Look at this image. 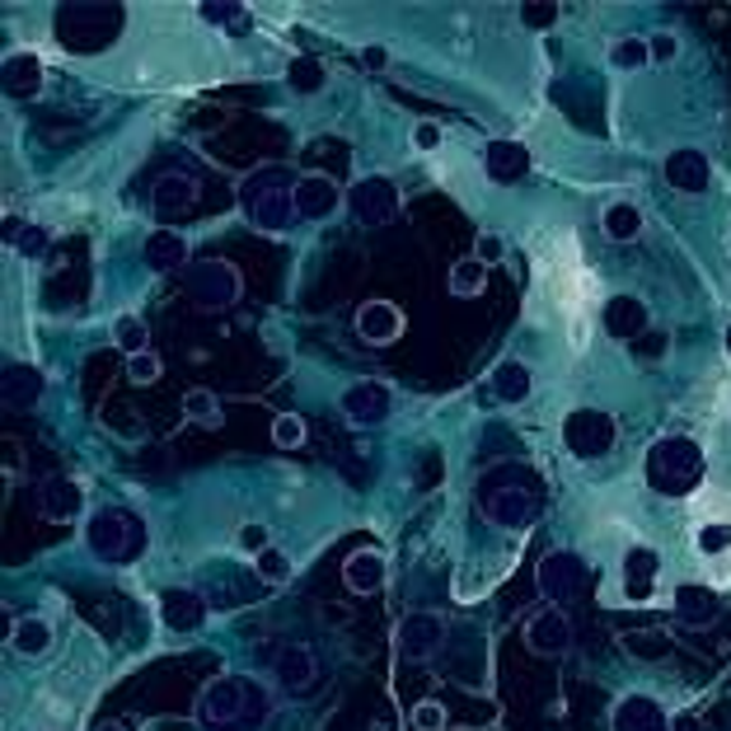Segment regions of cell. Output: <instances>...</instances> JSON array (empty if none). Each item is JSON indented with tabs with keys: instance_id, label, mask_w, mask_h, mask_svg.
I'll list each match as a JSON object with an SVG mask.
<instances>
[{
	"instance_id": "cell-41",
	"label": "cell",
	"mask_w": 731,
	"mask_h": 731,
	"mask_svg": "<svg viewBox=\"0 0 731 731\" xmlns=\"http://www.w3.org/2000/svg\"><path fill=\"white\" fill-rule=\"evenodd\" d=\"M272 446H282V450L305 446V417H295V413L277 417V423H272Z\"/></svg>"
},
{
	"instance_id": "cell-27",
	"label": "cell",
	"mask_w": 731,
	"mask_h": 731,
	"mask_svg": "<svg viewBox=\"0 0 731 731\" xmlns=\"http://www.w3.org/2000/svg\"><path fill=\"white\" fill-rule=\"evenodd\" d=\"M160 614L169 629H197L202 619H207V596L202 590H165L160 596Z\"/></svg>"
},
{
	"instance_id": "cell-2",
	"label": "cell",
	"mask_w": 731,
	"mask_h": 731,
	"mask_svg": "<svg viewBox=\"0 0 731 731\" xmlns=\"http://www.w3.org/2000/svg\"><path fill=\"white\" fill-rule=\"evenodd\" d=\"M202 731H258L268 722V694L248 680H211L197 698Z\"/></svg>"
},
{
	"instance_id": "cell-5",
	"label": "cell",
	"mask_w": 731,
	"mask_h": 731,
	"mask_svg": "<svg viewBox=\"0 0 731 731\" xmlns=\"http://www.w3.org/2000/svg\"><path fill=\"white\" fill-rule=\"evenodd\" d=\"M240 202L258 230H287L295 221V183L282 169H258V174H248L240 188Z\"/></svg>"
},
{
	"instance_id": "cell-17",
	"label": "cell",
	"mask_w": 731,
	"mask_h": 731,
	"mask_svg": "<svg viewBox=\"0 0 731 731\" xmlns=\"http://www.w3.org/2000/svg\"><path fill=\"white\" fill-rule=\"evenodd\" d=\"M338 202H342V193L329 174L295 179V216H301V221H324V216L338 211Z\"/></svg>"
},
{
	"instance_id": "cell-19",
	"label": "cell",
	"mask_w": 731,
	"mask_h": 731,
	"mask_svg": "<svg viewBox=\"0 0 731 731\" xmlns=\"http://www.w3.org/2000/svg\"><path fill=\"white\" fill-rule=\"evenodd\" d=\"M600 324H605V333H610V338H619V342H637V338L647 333V305L637 301V295H614V301L605 305Z\"/></svg>"
},
{
	"instance_id": "cell-10",
	"label": "cell",
	"mask_w": 731,
	"mask_h": 731,
	"mask_svg": "<svg viewBox=\"0 0 731 731\" xmlns=\"http://www.w3.org/2000/svg\"><path fill=\"white\" fill-rule=\"evenodd\" d=\"M399 207H403V197L390 179H362L352 188V211H356V221H366V226H390L399 221Z\"/></svg>"
},
{
	"instance_id": "cell-52",
	"label": "cell",
	"mask_w": 731,
	"mask_h": 731,
	"mask_svg": "<svg viewBox=\"0 0 731 731\" xmlns=\"http://www.w3.org/2000/svg\"><path fill=\"white\" fill-rule=\"evenodd\" d=\"M362 66L366 71H385V66H390V52H385V48H366L362 52Z\"/></svg>"
},
{
	"instance_id": "cell-45",
	"label": "cell",
	"mask_w": 731,
	"mask_h": 731,
	"mask_svg": "<svg viewBox=\"0 0 731 731\" xmlns=\"http://www.w3.org/2000/svg\"><path fill=\"white\" fill-rule=\"evenodd\" d=\"M698 549H704V553L731 549V525H704V531H698Z\"/></svg>"
},
{
	"instance_id": "cell-33",
	"label": "cell",
	"mask_w": 731,
	"mask_h": 731,
	"mask_svg": "<svg viewBox=\"0 0 731 731\" xmlns=\"http://www.w3.org/2000/svg\"><path fill=\"white\" fill-rule=\"evenodd\" d=\"M600 226H605V235H610V240L624 244V240H637V230H643V211H637L633 202H614V207H605Z\"/></svg>"
},
{
	"instance_id": "cell-35",
	"label": "cell",
	"mask_w": 731,
	"mask_h": 731,
	"mask_svg": "<svg viewBox=\"0 0 731 731\" xmlns=\"http://www.w3.org/2000/svg\"><path fill=\"white\" fill-rule=\"evenodd\" d=\"M324 81H329V75H324L319 57H295L287 66V85L295 89V95H319Z\"/></svg>"
},
{
	"instance_id": "cell-54",
	"label": "cell",
	"mask_w": 731,
	"mask_h": 731,
	"mask_svg": "<svg viewBox=\"0 0 731 731\" xmlns=\"http://www.w3.org/2000/svg\"><path fill=\"white\" fill-rule=\"evenodd\" d=\"M722 342H727V356H731V329H727V338H722Z\"/></svg>"
},
{
	"instance_id": "cell-30",
	"label": "cell",
	"mask_w": 731,
	"mask_h": 731,
	"mask_svg": "<svg viewBox=\"0 0 731 731\" xmlns=\"http://www.w3.org/2000/svg\"><path fill=\"white\" fill-rule=\"evenodd\" d=\"M10 647L20 651V657H42V651L52 647V624H48V619H38V614L14 619V624H10Z\"/></svg>"
},
{
	"instance_id": "cell-21",
	"label": "cell",
	"mask_w": 731,
	"mask_h": 731,
	"mask_svg": "<svg viewBox=\"0 0 731 731\" xmlns=\"http://www.w3.org/2000/svg\"><path fill=\"white\" fill-rule=\"evenodd\" d=\"M197 193H202V183L193 179V174H160L155 179V188H150V202H155V216H183L197 202Z\"/></svg>"
},
{
	"instance_id": "cell-43",
	"label": "cell",
	"mask_w": 731,
	"mask_h": 731,
	"mask_svg": "<svg viewBox=\"0 0 731 731\" xmlns=\"http://www.w3.org/2000/svg\"><path fill=\"white\" fill-rule=\"evenodd\" d=\"M240 549L254 553V558L268 553V549H272V531H268L263 521H244V525H240Z\"/></svg>"
},
{
	"instance_id": "cell-38",
	"label": "cell",
	"mask_w": 731,
	"mask_h": 731,
	"mask_svg": "<svg viewBox=\"0 0 731 731\" xmlns=\"http://www.w3.org/2000/svg\"><path fill=\"white\" fill-rule=\"evenodd\" d=\"M207 24H221V28H230V38H240V34H248V10L244 5H202L197 10Z\"/></svg>"
},
{
	"instance_id": "cell-46",
	"label": "cell",
	"mask_w": 731,
	"mask_h": 731,
	"mask_svg": "<svg viewBox=\"0 0 731 731\" xmlns=\"http://www.w3.org/2000/svg\"><path fill=\"white\" fill-rule=\"evenodd\" d=\"M14 244H20L24 258H42V254H48V230L28 226V230H20V240H14Z\"/></svg>"
},
{
	"instance_id": "cell-16",
	"label": "cell",
	"mask_w": 731,
	"mask_h": 731,
	"mask_svg": "<svg viewBox=\"0 0 731 731\" xmlns=\"http://www.w3.org/2000/svg\"><path fill=\"white\" fill-rule=\"evenodd\" d=\"M272 671H277V684H282L287 694H305V690H315V684H319V661H315V651L301 647V643H291V647L277 651Z\"/></svg>"
},
{
	"instance_id": "cell-28",
	"label": "cell",
	"mask_w": 731,
	"mask_h": 731,
	"mask_svg": "<svg viewBox=\"0 0 731 731\" xmlns=\"http://www.w3.org/2000/svg\"><path fill=\"white\" fill-rule=\"evenodd\" d=\"M657 568H661V558L651 553V549H629V553H624V596H629L633 605L651 600V582H657Z\"/></svg>"
},
{
	"instance_id": "cell-1",
	"label": "cell",
	"mask_w": 731,
	"mask_h": 731,
	"mask_svg": "<svg viewBox=\"0 0 731 731\" xmlns=\"http://www.w3.org/2000/svg\"><path fill=\"white\" fill-rule=\"evenodd\" d=\"M478 502H484L488 521H497L502 531H525V525L539 521V478L521 464H497L484 474Z\"/></svg>"
},
{
	"instance_id": "cell-50",
	"label": "cell",
	"mask_w": 731,
	"mask_h": 731,
	"mask_svg": "<svg viewBox=\"0 0 731 731\" xmlns=\"http://www.w3.org/2000/svg\"><path fill=\"white\" fill-rule=\"evenodd\" d=\"M413 146L417 150H437L441 146V127H437V122H417V127H413Z\"/></svg>"
},
{
	"instance_id": "cell-47",
	"label": "cell",
	"mask_w": 731,
	"mask_h": 731,
	"mask_svg": "<svg viewBox=\"0 0 731 731\" xmlns=\"http://www.w3.org/2000/svg\"><path fill=\"white\" fill-rule=\"evenodd\" d=\"M474 258L484 263V268H488V263H502V258H507V240H502V235H478Z\"/></svg>"
},
{
	"instance_id": "cell-14",
	"label": "cell",
	"mask_w": 731,
	"mask_h": 731,
	"mask_svg": "<svg viewBox=\"0 0 731 731\" xmlns=\"http://www.w3.org/2000/svg\"><path fill=\"white\" fill-rule=\"evenodd\" d=\"M403 333V309L390 301H366L356 309V338L370 342V348H390Z\"/></svg>"
},
{
	"instance_id": "cell-48",
	"label": "cell",
	"mask_w": 731,
	"mask_h": 731,
	"mask_svg": "<svg viewBox=\"0 0 731 731\" xmlns=\"http://www.w3.org/2000/svg\"><path fill=\"white\" fill-rule=\"evenodd\" d=\"M647 48H651V61H657V66H666V61L680 57V38H675V34H657V38L647 42Z\"/></svg>"
},
{
	"instance_id": "cell-15",
	"label": "cell",
	"mask_w": 731,
	"mask_h": 731,
	"mask_svg": "<svg viewBox=\"0 0 731 731\" xmlns=\"http://www.w3.org/2000/svg\"><path fill=\"white\" fill-rule=\"evenodd\" d=\"M661 174H666V183H671L675 193H708L712 165H708L704 150H671V155H666V165H661Z\"/></svg>"
},
{
	"instance_id": "cell-9",
	"label": "cell",
	"mask_w": 731,
	"mask_h": 731,
	"mask_svg": "<svg viewBox=\"0 0 731 731\" xmlns=\"http://www.w3.org/2000/svg\"><path fill=\"white\" fill-rule=\"evenodd\" d=\"M535 586H539V596H549L553 605L577 600V590L586 586V563H582L577 553L553 549L549 558H539V568H535Z\"/></svg>"
},
{
	"instance_id": "cell-12",
	"label": "cell",
	"mask_w": 731,
	"mask_h": 731,
	"mask_svg": "<svg viewBox=\"0 0 731 731\" xmlns=\"http://www.w3.org/2000/svg\"><path fill=\"white\" fill-rule=\"evenodd\" d=\"M338 409L348 413V423H356V427H376V423H385V417H390V390H385V385H376V380H356V385H348V390H342Z\"/></svg>"
},
{
	"instance_id": "cell-39",
	"label": "cell",
	"mask_w": 731,
	"mask_h": 731,
	"mask_svg": "<svg viewBox=\"0 0 731 731\" xmlns=\"http://www.w3.org/2000/svg\"><path fill=\"white\" fill-rule=\"evenodd\" d=\"M254 572H258V582H272V586H282V582L291 577V558H287V553L272 544L268 553H258V558H254Z\"/></svg>"
},
{
	"instance_id": "cell-20",
	"label": "cell",
	"mask_w": 731,
	"mask_h": 731,
	"mask_svg": "<svg viewBox=\"0 0 731 731\" xmlns=\"http://www.w3.org/2000/svg\"><path fill=\"white\" fill-rule=\"evenodd\" d=\"M441 643H446V624H441L437 614H409V619H403V629H399V647H403V657L427 661Z\"/></svg>"
},
{
	"instance_id": "cell-11",
	"label": "cell",
	"mask_w": 731,
	"mask_h": 731,
	"mask_svg": "<svg viewBox=\"0 0 731 731\" xmlns=\"http://www.w3.org/2000/svg\"><path fill=\"white\" fill-rule=\"evenodd\" d=\"M525 647L539 651V657H563L572 647V619L558 610V605L531 614V624H525Z\"/></svg>"
},
{
	"instance_id": "cell-51",
	"label": "cell",
	"mask_w": 731,
	"mask_h": 731,
	"mask_svg": "<svg viewBox=\"0 0 731 731\" xmlns=\"http://www.w3.org/2000/svg\"><path fill=\"white\" fill-rule=\"evenodd\" d=\"M633 352L637 356H661L666 352V333H643V338L633 342Z\"/></svg>"
},
{
	"instance_id": "cell-23",
	"label": "cell",
	"mask_w": 731,
	"mask_h": 731,
	"mask_svg": "<svg viewBox=\"0 0 731 731\" xmlns=\"http://www.w3.org/2000/svg\"><path fill=\"white\" fill-rule=\"evenodd\" d=\"M385 577H390V563H385V553H376V549H356L348 563H342V582H348V590H356V596L380 590Z\"/></svg>"
},
{
	"instance_id": "cell-4",
	"label": "cell",
	"mask_w": 731,
	"mask_h": 731,
	"mask_svg": "<svg viewBox=\"0 0 731 731\" xmlns=\"http://www.w3.org/2000/svg\"><path fill=\"white\" fill-rule=\"evenodd\" d=\"M704 478V450L690 437H661L647 455V484L661 497H690Z\"/></svg>"
},
{
	"instance_id": "cell-31",
	"label": "cell",
	"mask_w": 731,
	"mask_h": 731,
	"mask_svg": "<svg viewBox=\"0 0 731 731\" xmlns=\"http://www.w3.org/2000/svg\"><path fill=\"white\" fill-rule=\"evenodd\" d=\"M619 647H624L633 661H666L671 657V637H666L661 629H633V633L619 637Z\"/></svg>"
},
{
	"instance_id": "cell-36",
	"label": "cell",
	"mask_w": 731,
	"mask_h": 731,
	"mask_svg": "<svg viewBox=\"0 0 731 731\" xmlns=\"http://www.w3.org/2000/svg\"><path fill=\"white\" fill-rule=\"evenodd\" d=\"M183 417L197 423V427H207V431H216V427H221V403H216L211 390H188V394H183Z\"/></svg>"
},
{
	"instance_id": "cell-49",
	"label": "cell",
	"mask_w": 731,
	"mask_h": 731,
	"mask_svg": "<svg viewBox=\"0 0 731 731\" xmlns=\"http://www.w3.org/2000/svg\"><path fill=\"white\" fill-rule=\"evenodd\" d=\"M521 20L531 24V28H553L558 24V5H525Z\"/></svg>"
},
{
	"instance_id": "cell-53",
	"label": "cell",
	"mask_w": 731,
	"mask_h": 731,
	"mask_svg": "<svg viewBox=\"0 0 731 731\" xmlns=\"http://www.w3.org/2000/svg\"><path fill=\"white\" fill-rule=\"evenodd\" d=\"M95 731H127V722H118V718H108V722H99Z\"/></svg>"
},
{
	"instance_id": "cell-26",
	"label": "cell",
	"mask_w": 731,
	"mask_h": 731,
	"mask_svg": "<svg viewBox=\"0 0 731 731\" xmlns=\"http://www.w3.org/2000/svg\"><path fill=\"white\" fill-rule=\"evenodd\" d=\"M142 258L150 272H179V268H188V240L174 235V230H155L142 248Z\"/></svg>"
},
{
	"instance_id": "cell-40",
	"label": "cell",
	"mask_w": 731,
	"mask_h": 731,
	"mask_svg": "<svg viewBox=\"0 0 731 731\" xmlns=\"http://www.w3.org/2000/svg\"><path fill=\"white\" fill-rule=\"evenodd\" d=\"M118 348L127 352V356L150 352V342H146V324H142V319H132V315H122V319H118Z\"/></svg>"
},
{
	"instance_id": "cell-34",
	"label": "cell",
	"mask_w": 731,
	"mask_h": 731,
	"mask_svg": "<svg viewBox=\"0 0 731 731\" xmlns=\"http://www.w3.org/2000/svg\"><path fill=\"white\" fill-rule=\"evenodd\" d=\"M488 287V268L478 258H464L450 268V295H460V301H470V295H484Z\"/></svg>"
},
{
	"instance_id": "cell-8",
	"label": "cell",
	"mask_w": 731,
	"mask_h": 731,
	"mask_svg": "<svg viewBox=\"0 0 731 731\" xmlns=\"http://www.w3.org/2000/svg\"><path fill=\"white\" fill-rule=\"evenodd\" d=\"M563 441H568V450H572L577 460H600V455H610V450H614V417H610V413H600V409H577V413H568Z\"/></svg>"
},
{
	"instance_id": "cell-7",
	"label": "cell",
	"mask_w": 731,
	"mask_h": 731,
	"mask_svg": "<svg viewBox=\"0 0 731 731\" xmlns=\"http://www.w3.org/2000/svg\"><path fill=\"white\" fill-rule=\"evenodd\" d=\"M183 291H188L193 309H202V315H221V309H230L240 301L244 282L230 263L207 258V263H193V268L183 272Z\"/></svg>"
},
{
	"instance_id": "cell-3",
	"label": "cell",
	"mask_w": 731,
	"mask_h": 731,
	"mask_svg": "<svg viewBox=\"0 0 731 731\" xmlns=\"http://www.w3.org/2000/svg\"><path fill=\"white\" fill-rule=\"evenodd\" d=\"M122 24H127V10L122 5H61L57 20H52V34L66 52H81V57H95L103 48H113L122 38Z\"/></svg>"
},
{
	"instance_id": "cell-42",
	"label": "cell",
	"mask_w": 731,
	"mask_h": 731,
	"mask_svg": "<svg viewBox=\"0 0 731 731\" xmlns=\"http://www.w3.org/2000/svg\"><path fill=\"white\" fill-rule=\"evenodd\" d=\"M165 376V362L155 352H142V356H127V380L132 385H155Z\"/></svg>"
},
{
	"instance_id": "cell-24",
	"label": "cell",
	"mask_w": 731,
	"mask_h": 731,
	"mask_svg": "<svg viewBox=\"0 0 731 731\" xmlns=\"http://www.w3.org/2000/svg\"><path fill=\"white\" fill-rule=\"evenodd\" d=\"M0 85H5V95H10V99H38V89H42V61H38L34 52H14V57H5Z\"/></svg>"
},
{
	"instance_id": "cell-13",
	"label": "cell",
	"mask_w": 731,
	"mask_h": 731,
	"mask_svg": "<svg viewBox=\"0 0 731 731\" xmlns=\"http://www.w3.org/2000/svg\"><path fill=\"white\" fill-rule=\"evenodd\" d=\"M38 511H42V521H52V525H66L81 516V507H85V492L81 484H71L66 474H52V478H42L38 484Z\"/></svg>"
},
{
	"instance_id": "cell-25",
	"label": "cell",
	"mask_w": 731,
	"mask_h": 731,
	"mask_svg": "<svg viewBox=\"0 0 731 731\" xmlns=\"http://www.w3.org/2000/svg\"><path fill=\"white\" fill-rule=\"evenodd\" d=\"M614 731H666V712L657 698L629 694V698H619V708H614Z\"/></svg>"
},
{
	"instance_id": "cell-18",
	"label": "cell",
	"mask_w": 731,
	"mask_h": 731,
	"mask_svg": "<svg viewBox=\"0 0 731 731\" xmlns=\"http://www.w3.org/2000/svg\"><path fill=\"white\" fill-rule=\"evenodd\" d=\"M42 370L28 366V362H10L5 370H0V403L5 409H34V403L42 399Z\"/></svg>"
},
{
	"instance_id": "cell-6",
	"label": "cell",
	"mask_w": 731,
	"mask_h": 731,
	"mask_svg": "<svg viewBox=\"0 0 731 731\" xmlns=\"http://www.w3.org/2000/svg\"><path fill=\"white\" fill-rule=\"evenodd\" d=\"M89 549H95L103 563H132L146 549V521L127 507H103L95 521H89Z\"/></svg>"
},
{
	"instance_id": "cell-29",
	"label": "cell",
	"mask_w": 731,
	"mask_h": 731,
	"mask_svg": "<svg viewBox=\"0 0 731 731\" xmlns=\"http://www.w3.org/2000/svg\"><path fill=\"white\" fill-rule=\"evenodd\" d=\"M675 614L684 619V624H708V619L722 614V600H718V590L684 582V586L675 590Z\"/></svg>"
},
{
	"instance_id": "cell-22",
	"label": "cell",
	"mask_w": 731,
	"mask_h": 731,
	"mask_svg": "<svg viewBox=\"0 0 731 731\" xmlns=\"http://www.w3.org/2000/svg\"><path fill=\"white\" fill-rule=\"evenodd\" d=\"M484 165H488L492 183H521L525 174H531V150H525L521 142H511V136H497L484 155Z\"/></svg>"
},
{
	"instance_id": "cell-37",
	"label": "cell",
	"mask_w": 731,
	"mask_h": 731,
	"mask_svg": "<svg viewBox=\"0 0 731 731\" xmlns=\"http://www.w3.org/2000/svg\"><path fill=\"white\" fill-rule=\"evenodd\" d=\"M610 66L614 71H643V66H651V48L643 38H619L610 48Z\"/></svg>"
},
{
	"instance_id": "cell-32",
	"label": "cell",
	"mask_w": 731,
	"mask_h": 731,
	"mask_svg": "<svg viewBox=\"0 0 731 731\" xmlns=\"http://www.w3.org/2000/svg\"><path fill=\"white\" fill-rule=\"evenodd\" d=\"M492 394L502 403H521L525 394H531V366H525V362H502L492 370Z\"/></svg>"
},
{
	"instance_id": "cell-44",
	"label": "cell",
	"mask_w": 731,
	"mask_h": 731,
	"mask_svg": "<svg viewBox=\"0 0 731 731\" xmlns=\"http://www.w3.org/2000/svg\"><path fill=\"white\" fill-rule=\"evenodd\" d=\"M413 727L417 731H446V704L441 698H423V704L413 708Z\"/></svg>"
}]
</instances>
